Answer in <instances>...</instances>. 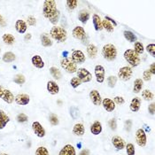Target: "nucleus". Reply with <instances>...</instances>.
<instances>
[{
    "mask_svg": "<svg viewBox=\"0 0 155 155\" xmlns=\"http://www.w3.org/2000/svg\"><path fill=\"white\" fill-rule=\"evenodd\" d=\"M43 14L53 25L59 22L60 17V12L57 9L56 1L54 0H46L44 2L43 6Z\"/></svg>",
    "mask_w": 155,
    "mask_h": 155,
    "instance_id": "nucleus-1",
    "label": "nucleus"
},
{
    "mask_svg": "<svg viewBox=\"0 0 155 155\" xmlns=\"http://www.w3.org/2000/svg\"><path fill=\"white\" fill-rule=\"evenodd\" d=\"M50 35L51 36L60 42V43H64L66 42L67 38H68V32L65 28L59 27V26H54L51 28V29L50 30Z\"/></svg>",
    "mask_w": 155,
    "mask_h": 155,
    "instance_id": "nucleus-2",
    "label": "nucleus"
},
{
    "mask_svg": "<svg viewBox=\"0 0 155 155\" xmlns=\"http://www.w3.org/2000/svg\"><path fill=\"white\" fill-rule=\"evenodd\" d=\"M102 55L105 60L114 61L117 57V49L112 44H107L102 49Z\"/></svg>",
    "mask_w": 155,
    "mask_h": 155,
    "instance_id": "nucleus-3",
    "label": "nucleus"
},
{
    "mask_svg": "<svg viewBox=\"0 0 155 155\" xmlns=\"http://www.w3.org/2000/svg\"><path fill=\"white\" fill-rule=\"evenodd\" d=\"M124 59L128 61V63H130V65L131 67H137L139 66V64L141 63V59H140V56L136 53L134 51V50L131 49H128L124 51Z\"/></svg>",
    "mask_w": 155,
    "mask_h": 155,
    "instance_id": "nucleus-4",
    "label": "nucleus"
},
{
    "mask_svg": "<svg viewBox=\"0 0 155 155\" xmlns=\"http://www.w3.org/2000/svg\"><path fill=\"white\" fill-rule=\"evenodd\" d=\"M60 66L62 68H64V70L69 73V74H74V73H76L77 71V65L73 62L71 60L69 59H62L61 61H60Z\"/></svg>",
    "mask_w": 155,
    "mask_h": 155,
    "instance_id": "nucleus-5",
    "label": "nucleus"
},
{
    "mask_svg": "<svg viewBox=\"0 0 155 155\" xmlns=\"http://www.w3.org/2000/svg\"><path fill=\"white\" fill-rule=\"evenodd\" d=\"M135 138H136V142L137 143L138 146L140 147H144L147 143V137H146V133L143 130V129H138L136 134H135Z\"/></svg>",
    "mask_w": 155,
    "mask_h": 155,
    "instance_id": "nucleus-6",
    "label": "nucleus"
},
{
    "mask_svg": "<svg viewBox=\"0 0 155 155\" xmlns=\"http://www.w3.org/2000/svg\"><path fill=\"white\" fill-rule=\"evenodd\" d=\"M77 77L81 80L82 83H89L92 80V74L91 72L84 68H81L77 69Z\"/></svg>",
    "mask_w": 155,
    "mask_h": 155,
    "instance_id": "nucleus-7",
    "label": "nucleus"
},
{
    "mask_svg": "<svg viewBox=\"0 0 155 155\" xmlns=\"http://www.w3.org/2000/svg\"><path fill=\"white\" fill-rule=\"evenodd\" d=\"M132 74H133V71L130 67H122L118 71V77L124 82L129 81L132 77Z\"/></svg>",
    "mask_w": 155,
    "mask_h": 155,
    "instance_id": "nucleus-8",
    "label": "nucleus"
},
{
    "mask_svg": "<svg viewBox=\"0 0 155 155\" xmlns=\"http://www.w3.org/2000/svg\"><path fill=\"white\" fill-rule=\"evenodd\" d=\"M71 59L72 61L74 62L76 65L77 64H79V65L84 64V62H85V60H86L84 53L82 51H80V50H74V51H73V52H72L71 54Z\"/></svg>",
    "mask_w": 155,
    "mask_h": 155,
    "instance_id": "nucleus-9",
    "label": "nucleus"
},
{
    "mask_svg": "<svg viewBox=\"0 0 155 155\" xmlns=\"http://www.w3.org/2000/svg\"><path fill=\"white\" fill-rule=\"evenodd\" d=\"M94 70H95V76L97 82L99 83V84L104 83V81H105V74H106L105 68L103 66H101V65H97Z\"/></svg>",
    "mask_w": 155,
    "mask_h": 155,
    "instance_id": "nucleus-10",
    "label": "nucleus"
},
{
    "mask_svg": "<svg viewBox=\"0 0 155 155\" xmlns=\"http://www.w3.org/2000/svg\"><path fill=\"white\" fill-rule=\"evenodd\" d=\"M32 130L38 137H44L45 136V130L38 121H34L32 123Z\"/></svg>",
    "mask_w": 155,
    "mask_h": 155,
    "instance_id": "nucleus-11",
    "label": "nucleus"
},
{
    "mask_svg": "<svg viewBox=\"0 0 155 155\" xmlns=\"http://www.w3.org/2000/svg\"><path fill=\"white\" fill-rule=\"evenodd\" d=\"M73 36L76 39H79V40H84V38L86 37V32L84 30V28L81 26H76L74 29H73Z\"/></svg>",
    "mask_w": 155,
    "mask_h": 155,
    "instance_id": "nucleus-12",
    "label": "nucleus"
},
{
    "mask_svg": "<svg viewBox=\"0 0 155 155\" xmlns=\"http://www.w3.org/2000/svg\"><path fill=\"white\" fill-rule=\"evenodd\" d=\"M14 101L17 105H20V106H26L29 103L30 101V97L28 94H18V95L15 97L14 98Z\"/></svg>",
    "mask_w": 155,
    "mask_h": 155,
    "instance_id": "nucleus-13",
    "label": "nucleus"
},
{
    "mask_svg": "<svg viewBox=\"0 0 155 155\" xmlns=\"http://www.w3.org/2000/svg\"><path fill=\"white\" fill-rule=\"evenodd\" d=\"M90 98L91 100V102L95 105V106H100L102 103V97L101 95L99 94V91L97 90H92L90 92Z\"/></svg>",
    "mask_w": 155,
    "mask_h": 155,
    "instance_id": "nucleus-14",
    "label": "nucleus"
},
{
    "mask_svg": "<svg viewBox=\"0 0 155 155\" xmlns=\"http://www.w3.org/2000/svg\"><path fill=\"white\" fill-rule=\"evenodd\" d=\"M102 106L104 109L107 111V112H113L114 109H115V103L114 102V100H112L111 98H108V97H106L102 100Z\"/></svg>",
    "mask_w": 155,
    "mask_h": 155,
    "instance_id": "nucleus-15",
    "label": "nucleus"
},
{
    "mask_svg": "<svg viewBox=\"0 0 155 155\" xmlns=\"http://www.w3.org/2000/svg\"><path fill=\"white\" fill-rule=\"evenodd\" d=\"M46 88H47V91H49V93L51 94V95H56L60 91V87H59V85L57 84V83L55 81H49L47 83Z\"/></svg>",
    "mask_w": 155,
    "mask_h": 155,
    "instance_id": "nucleus-16",
    "label": "nucleus"
},
{
    "mask_svg": "<svg viewBox=\"0 0 155 155\" xmlns=\"http://www.w3.org/2000/svg\"><path fill=\"white\" fill-rule=\"evenodd\" d=\"M112 143L117 150H122L125 148V142L119 136H114L112 138Z\"/></svg>",
    "mask_w": 155,
    "mask_h": 155,
    "instance_id": "nucleus-17",
    "label": "nucleus"
},
{
    "mask_svg": "<svg viewBox=\"0 0 155 155\" xmlns=\"http://www.w3.org/2000/svg\"><path fill=\"white\" fill-rule=\"evenodd\" d=\"M59 155H76V152L72 144H66L60 151Z\"/></svg>",
    "mask_w": 155,
    "mask_h": 155,
    "instance_id": "nucleus-18",
    "label": "nucleus"
},
{
    "mask_svg": "<svg viewBox=\"0 0 155 155\" xmlns=\"http://www.w3.org/2000/svg\"><path fill=\"white\" fill-rule=\"evenodd\" d=\"M28 26L27 23L24 21L23 20H17L15 22V29L18 33L20 34H24L27 31Z\"/></svg>",
    "mask_w": 155,
    "mask_h": 155,
    "instance_id": "nucleus-19",
    "label": "nucleus"
},
{
    "mask_svg": "<svg viewBox=\"0 0 155 155\" xmlns=\"http://www.w3.org/2000/svg\"><path fill=\"white\" fill-rule=\"evenodd\" d=\"M73 134L77 137H83L85 134V127L83 123H76L73 128Z\"/></svg>",
    "mask_w": 155,
    "mask_h": 155,
    "instance_id": "nucleus-20",
    "label": "nucleus"
},
{
    "mask_svg": "<svg viewBox=\"0 0 155 155\" xmlns=\"http://www.w3.org/2000/svg\"><path fill=\"white\" fill-rule=\"evenodd\" d=\"M140 107H141V99L138 97H134L131 100L130 104V110H131L132 112H134V113H137V112L139 111Z\"/></svg>",
    "mask_w": 155,
    "mask_h": 155,
    "instance_id": "nucleus-21",
    "label": "nucleus"
},
{
    "mask_svg": "<svg viewBox=\"0 0 155 155\" xmlns=\"http://www.w3.org/2000/svg\"><path fill=\"white\" fill-rule=\"evenodd\" d=\"M31 62H32L33 66L36 68L41 69L45 67V62L40 55H34L31 59Z\"/></svg>",
    "mask_w": 155,
    "mask_h": 155,
    "instance_id": "nucleus-22",
    "label": "nucleus"
},
{
    "mask_svg": "<svg viewBox=\"0 0 155 155\" xmlns=\"http://www.w3.org/2000/svg\"><path fill=\"white\" fill-rule=\"evenodd\" d=\"M86 51H87V54H88L89 58H91V59H95L97 55V48L93 44H89L87 45Z\"/></svg>",
    "mask_w": 155,
    "mask_h": 155,
    "instance_id": "nucleus-23",
    "label": "nucleus"
},
{
    "mask_svg": "<svg viewBox=\"0 0 155 155\" xmlns=\"http://www.w3.org/2000/svg\"><path fill=\"white\" fill-rule=\"evenodd\" d=\"M90 130L91 132L93 134V135H99L101 132H102V124H101V122L100 121H98V120H96L94 121L92 124H91V128H90Z\"/></svg>",
    "mask_w": 155,
    "mask_h": 155,
    "instance_id": "nucleus-24",
    "label": "nucleus"
},
{
    "mask_svg": "<svg viewBox=\"0 0 155 155\" xmlns=\"http://www.w3.org/2000/svg\"><path fill=\"white\" fill-rule=\"evenodd\" d=\"M9 121H10L9 116L5 113L4 110L0 109V130H3Z\"/></svg>",
    "mask_w": 155,
    "mask_h": 155,
    "instance_id": "nucleus-25",
    "label": "nucleus"
},
{
    "mask_svg": "<svg viewBox=\"0 0 155 155\" xmlns=\"http://www.w3.org/2000/svg\"><path fill=\"white\" fill-rule=\"evenodd\" d=\"M92 21H93V25L95 28L96 31H101L103 29V26H102V20L99 17V15L97 14H93L92 16Z\"/></svg>",
    "mask_w": 155,
    "mask_h": 155,
    "instance_id": "nucleus-26",
    "label": "nucleus"
},
{
    "mask_svg": "<svg viewBox=\"0 0 155 155\" xmlns=\"http://www.w3.org/2000/svg\"><path fill=\"white\" fill-rule=\"evenodd\" d=\"M14 96L12 93V91H9V90H6V89H5V92H4V95L2 97V99L5 101V102H6L7 104H12V102L14 101Z\"/></svg>",
    "mask_w": 155,
    "mask_h": 155,
    "instance_id": "nucleus-27",
    "label": "nucleus"
},
{
    "mask_svg": "<svg viewBox=\"0 0 155 155\" xmlns=\"http://www.w3.org/2000/svg\"><path fill=\"white\" fill-rule=\"evenodd\" d=\"M40 39H41V44H42V45L45 46V47H50V46H51L52 44H53L52 41H51V39L47 34H45V33H44V34H42V35L40 36Z\"/></svg>",
    "mask_w": 155,
    "mask_h": 155,
    "instance_id": "nucleus-28",
    "label": "nucleus"
},
{
    "mask_svg": "<svg viewBox=\"0 0 155 155\" xmlns=\"http://www.w3.org/2000/svg\"><path fill=\"white\" fill-rule=\"evenodd\" d=\"M143 83L142 79H140V78L136 79L135 82H134V86H133V92L137 93V94L139 93L143 89Z\"/></svg>",
    "mask_w": 155,
    "mask_h": 155,
    "instance_id": "nucleus-29",
    "label": "nucleus"
},
{
    "mask_svg": "<svg viewBox=\"0 0 155 155\" xmlns=\"http://www.w3.org/2000/svg\"><path fill=\"white\" fill-rule=\"evenodd\" d=\"M90 16H91L90 15V12H88V11H86V10H81L79 12V14H78V19H79V21L82 23L85 24L89 21Z\"/></svg>",
    "mask_w": 155,
    "mask_h": 155,
    "instance_id": "nucleus-30",
    "label": "nucleus"
},
{
    "mask_svg": "<svg viewBox=\"0 0 155 155\" xmlns=\"http://www.w3.org/2000/svg\"><path fill=\"white\" fill-rule=\"evenodd\" d=\"M16 59V57H15V54L12 52V51H6V52H5L4 53V55H3V57H2V60L4 62H5V63H10V62H12V61H14Z\"/></svg>",
    "mask_w": 155,
    "mask_h": 155,
    "instance_id": "nucleus-31",
    "label": "nucleus"
},
{
    "mask_svg": "<svg viewBox=\"0 0 155 155\" xmlns=\"http://www.w3.org/2000/svg\"><path fill=\"white\" fill-rule=\"evenodd\" d=\"M123 36H124L125 39H126L127 41H129V42H130V43H136V42H137V36H136L133 32L130 31V30H125V31L123 32Z\"/></svg>",
    "mask_w": 155,
    "mask_h": 155,
    "instance_id": "nucleus-32",
    "label": "nucleus"
},
{
    "mask_svg": "<svg viewBox=\"0 0 155 155\" xmlns=\"http://www.w3.org/2000/svg\"><path fill=\"white\" fill-rule=\"evenodd\" d=\"M2 40L5 44L8 45H12L15 42V37L12 34H4L2 36Z\"/></svg>",
    "mask_w": 155,
    "mask_h": 155,
    "instance_id": "nucleus-33",
    "label": "nucleus"
},
{
    "mask_svg": "<svg viewBox=\"0 0 155 155\" xmlns=\"http://www.w3.org/2000/svg\"><path fill=\"white\" fill-rule=\"evenodd\" d=\"M50 73L51 74V76L54 78V79H57V80H60L61 79V72L59 68H57L56 67H51L50 68Z\"/></svg>",
    "mask_w": 155,
    "mask_h": 155,
    "instance_id": "nucleus-34",
    "label": "nucleus"
},
{
    "mask_svg": "<svg viewBox=\"0 0 155 155\" xmlns=\"http://www.w3.org/2000/svg\"><path fill=\"white\" fill-rule=\"evenodd\" d=\"M153 93L149 90H143L142 91V97L146 101H151L153 99Z\"/></svg>",
    "mask_w": 155,
    "mask_h": 155,
    "instance_id": "nucleus-35",
    "label": "nucleus"
},
{
    "mask_svg": "<svg viewBox=\"0 0 155 155\" xmlns=\"http://www.w3.org/2000/svg\"><path fill=\"white\" fill-rule=\"evenodd\" d=\"M102 26H103V28H105L107 32H113L114 31V25L111 23V22H109L107 20H102Z\"/></svg>",
    "mask_w": 155,
    "mask_h": 155,
    "instance_id": "nucleus-36",
    "label": "nucleus"
},
{
    "mask_svg": "<svg viewBox=\"0 0 155 155\" xmlns=\"http://www.w3.org/2000/svg\"><path fill=\"white\" fill-rule=\"evenodd\" d=\"M13 82H14L15 84H19V85H21V84H25V82H26V78H25V76H24L23 74H16V75L14 76V78H13Z\"/></svg>",
    "mask_w": 155,
    "mask_h": 155,
    "instance_id": "nucleus-37",
    "label": "nucleus"
},
{
    "mask_svg": "<svg viewBox=\"0 0 155 155\" xmlns=\"http://www.w3.org/2000/svg\"><path fill=\"white\" fill-rule=\"evenodd\" d=\"M143 51H144V48H143V45H142V43L136 42L135 45H134V51L139 55V54H142L143 53Z\"/></svg>",
    "mask_w": 155,
    "mask_h": 155,
    "instance_id": "nucleus-38",
    "label": "nucleus"
},
{
    "mask_svg": "<svg viewBox=\"0 0 155 155\" xmlns=\"http://www.w3.org/2000/svg\"><path fill=\"white\" fill-rule=\"evenodd\" d=\"M107 82L108 86H109L110 88H114V87L115 86L116 83H117V77L114 76V75H110V76H108L107 77Z\"/></svg>",
    "mask_w": 155,
    "mask_h": 155,
    "instance_id": "nucleus-39",
    "label": "nucleus"
},
{
    "mask_svg": "<svg viewBox=\"0 0 155 155\" xmlns=\"http://www.w3.org/2000/svg\"><path fill=\"white\" fill-rule=\"evenodd\" d=\"M36 155H50L49 151L46 147L45 146H39L36 150Z\"/></svg>",
    "mask_w": 155,
    "mask_h": 155,
    "instance_id": "nucleus-40",
    "label": "nucleus"
},
{
    "mask_svg": "<svg viewBox=\"0 0 155 155\" xmlns=\"http://www.w3.org/2000/svg\"><path fill=\"white\" fill-rule=\"evenodd\" d=\"M70 84H71V86L74 89H76V88H78V87L82 84V82H81V80L76 76V77H73V78H72L71 81H70Z\"/></svg>",
    "mask_w": 155,
    "mask_h": 155,
    "instance_id": "nucleus-41",
    "label": "nucleus"
},
{
    "mask_svg": "<svg viewBox=\"0 0 155 155\" xmlns=\"http://www.w3.org/2000/svg\"><path fill=\"white\" fill-rule=\"evenodd\" d=\"M28 117L24 113H21L16 116V120L20 123H24V122L28 121Z\"/></svg>",
    "mask_w": 155,
    "mask_h": 155,
    "instance_id": "nucleus-42",
    "label": "nucleus"
},
{
    "mask_svg": "<svg viewBox=\"0 0 155 155\" xmlns=\"http://www.w3.org/2000/svg\"><path fill=\"white\" fill-rule=\"evenodd\" d=\"M49 120H50V122L52 126H57L59 124V118L56 114H50V117H49Z\"/></svg>",
    "mask_w": 155,
    "mask_h": 155,
    "instance_id": "nucleus-43",
    "label": "nucleus"
},
{
    "mask_svg": "<svg viewBox=\"0 0 155 155\" xmlns=\"http://www.w3.org/2000/svg\"><path fill=\"white\" fill-rule=\"evenodd\" d=\"M126 152L128 155H135L136 150H135V146L133 143H130L126 145Z\"/></svg>",
    "mask_w": 155,
    "mask_h": 155,
    "instance_id": "nucleus-44",
    "label": "nucleus"
},
{
    "mask_svg": "<svg viewBox=\"0 0 155 155\" xmlns=\"http://www.w3.org/2000/svg\"><path fill=\"white\" fill-rule=\"evenodd\" d=\"M78 5V1L77 0H68L67 1V6L69 10H74L76 8Z\"/></svg>",
    "mask_w": 155,
    "mask_h": 155,
    "instance_id": "nucleus-45",
    "label": "nucleus"
},
{
    "mask_svg": "<svg viewBox=\"0 0 155 155\" xmlns=\"http://www.w3.org/2000/svg\"><path fill=\"white\" fill-rule=\"evenodd\" d=\"M146 51L147 52L153 56V57H155V45L154 44H150L146 46Z\"/></svg>",
    "mask_w": 155,
    "mask_h": 155,
    "instance_id": "nucleus-46",
    "label": "nucleus"
},
{
    "mask_svg": "<svg viewBox=\"0 0 155 155\" xmlns=\"http://www.w3.org/2000/svg\"><path fill=\"white\" fill-rule=\"evenodd\" d=\"M143 78L144 81L146 82H149L152 80V74L151 73L149 72V70H144L143 73Z\"/></svg>",
    "mask_w": 155,
    "mask_h": 155,
    "instance_id": "nucleus-47",
    "label": "nucleus"
},
{
    "mask_svg": "<svg viewBox=\"0 0 155 155\" xmlns=\"http://www.w3.org/2000/svg\"><path fill=\"white\" fill-rule=\"evenodd\" d=\"M109 124V127L112 130H115L117 129V122H116V120L115 119H111L108 122Z\"/></svg>",
    "mask_w": 155,
    "mask_h": 155,
    "instance_id": "nucleus-48",
    "label": "nucleus"
},
{
    "mask_svg": "<svg viewBox=\"0 0 155 155\" xmlns=\"http://www.w3.org/2000/svg\"><path fill=\"white\" fill-rule=\"evenodd\" d=\"M114 102L115 104H118V105H123V104L125 103V100H124V98H123L122 97L116 96V97H114Z\"/></svg>",
    "mask_w": 155,
    "mask_h": 155,
    "instance_id": "nucleus-49",
    "label": "nucleus"
},
{
    "mask_svg": "<svg viewBox=\"0 0 155 155\" xmlns=\"http://www.w3.org/2000/svg\"><path fill=\"white\" fill-rule=\"evenodd\" d=\"M28 23L29 26H36V20L34 16H28Z\"/></svg>",
    "mask_w": 155,
    "mask_h": 155,
    "instance_id": "nucleus-50",
    "label": "nucleus"
},
{
    "mask_svg": "<svg viewBox=\"0 0 155 155\" xmlns=\"http://www.w3.org/2000/svg\"><path fill=\"white\" fill-rule=\"evenodd\" d=\"M71 115L74 119H76L79 115V110L75 107L71 108Z\"/></svg>",
    "mask_w": 155,
    "mask_h": 155,
    "instance_id": "nucleus-51",
    "label": "nucleus"
},
{
    "mask_svg": "<svg viewBox=\"0 0 155 155\" xmlns=\"http://www.w3.org/2000/svg\"><path fill=\"white\" fill-rule=\"evenodd\" d=\"M132 127V121L131 120H127L125 121V130L127 131H130Z\"/></svg>",
    "mask_w": 155,
    "mask_h": 155,
    "instance_id": "nucleus-52",
    "label": "nucleus"
},
{
    "mask_svg": "<svg viewBox=\"0 0 155 155\" xmlns=\"http://www.w3.org/2000/svg\"><path fill=\"white\" fill-rule=\"evenodd\" d=\"M148 110H149V113H150V114H152V115H153V114H154L155 105H154V103H153H153H151V104L149 105Z\"/></svg>",
    "mask_w": 155,
    "mask_h": 155,
    "instance_id": "nucleus-53",
    "label": "nucleus"
},
{
    "mask_svg": "<svg viewBox=\"0 0 155 155\" xmlns=\"http://www.w3.org/2000/svg\"><path fill=\"white\" fill-rule=\"evenodd\" d=\"M6 21H5V19H4V17L0 14V27H2V28H5V27H6Z\"/></svg>",
    "mask_w": 155,
    "mask_h": 155,
    "instance_id": "nucleus-54",
    "label": "nucleus"
},
{
    "mask_svg": "<svg viewBox=\"0 0 155 155\" xmlns=\"http://www.w3.org/2000/svg\"><path fill=\"white\" fill-rule=\"evenodd\" d=\"M154 63H152L151 64V66H150V69H148L149 72L151 73V74H153V75H154L155 74V69H154Z\"/></svg>",
    "mask_w": 155,
    "mask_h": 155,
    "instance_id": "nucleus-55",
    "label": "nucleus"
},
{
    "mask_svg": "<svg viewBox=\"0 0 155 155\" xmlns=\"http://www.w3.org/2000/svg\"><path fill=\"white\" fill-rule=\"evenodd\" d=\"M105 19H106V20H107V21H109V22H111V23H112V24H114V27H115V26H117V23H116V22H115V21H114L113 19H111V18H109V17H107H107H106Z\"/></svg>",
    "mask_w": 155,
    "mask_h": 155,
    "instance_id": "nucleus-56",
    "label": "nucleus"
},
{
    "mask_svg": "<svg viewBox=\"0 0 155 155\" xmlns=\"http://www.w3.org/2000/svg\"><path fill=\"white\" fill-rule=\"evenodd\" d=\"M79 155H90V151L88 149H84V150H82V152L80 153Z\"/></svg>",
    "mask_w": 155,
    "mask_h": 155,
    "instance_id": "nucleus-57",
    "label": "nucleus"
},
{
    "mask_svg": "<svg viewBox=\"0 0 155 155\" xmlns=\"http://www.w3.org/2000/svg\"><path fill=\"white\" fill-rule=\"evenodd\" d=\"M4 92H5V89L2 86H0V98H2V97L4 95Z\"/></svg>",
    "mask_w": 155,
    "mask_h": 155,
    "instance_id": "nucleus-58",
    "label": "nucleus"
},
{
    "mask_svg": "<svg viewBox=\"0 0 155 155\" xmlns=\"http://www.w3.org/2000/svg\"><path fill=\"white\" fill-rule=\"evenodd\" d=\"M31 37H32L31 34H29V33H28V34H27V35L25 36V40H26V41H28V40H30V39H31Z\"/></svg>",
    "mask_w": 155,
    "mask_h": 155,
    "instance_id": "nucleus-59",
    "label": "nucleus"
},
{
    "mask_svg": "<svg viewBox=\"0 0 155 155\" xmlns=\"http://www.w3.org/2000/svg\"><path fill=\"white\" fill-rule=\"evenodd\" d=\"M0 155H8L7 153H0Z\"/></svg>",
    "mask_w": 155,
    "mask_h": 155,
    "instance_id": "nucleus-60",
    "label": "nucleus"
}]
</instances>
